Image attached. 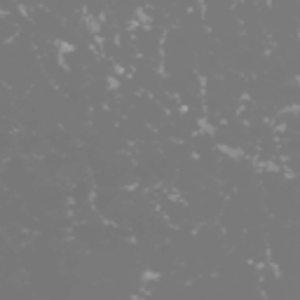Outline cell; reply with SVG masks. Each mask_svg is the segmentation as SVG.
<instances>
[{
	"label": "cell",
	"mask_w": 300,
	"mask_h": 300,
	"mask_svg": "<svg viewBox=\"0 0 300 300\" xmlns=\"http://www.w3.org/2000/svg\"><path fill=\"white\" fill-rule=\"evenodd\" d=\"M35 89H40V92H45V87H38V85H35ZM52 94H54V92H49V94H40V99H38V101H42V99H49Z\"/></svg>",
	"instance_id": "obj_1"
}]
</instances>
